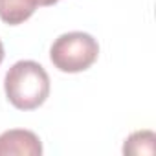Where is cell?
I'll use <instances>...</instances> for the list:
<instances>
[{
	"label": "cell",
	"instance_id": "6da1fadb",
	"mask_svg": "<svg viewBox=\"0 0 156 156\" xmlns=\"http://www.w3.org/2000/svg\"><path fill=\"white\" fill-rule=\"evenodd\" d=\"M4 90L15 108L33 110L50 96V77L39 62L19 61L6 73Z\"/></svg>",
	"mask_w": 156,
	"mask_h": 156
},
{
	"label": "cell",
	"instance_id": "7a4b0ae2",
	"mask_svg": "<svg viewBox=\"0 0 156 156\" xmlns=\"http://www.w3.org/2000/svg\"><path fill=\"white\" fill-rule=\"evenodd\" d=\"M99 55L98 41L85 31H70L57 37L50 48V59L53 66L66 73H77L88 70Z\"/></svg>",
	"mask_w": 156,
	"mask_h": 156
},
{
	"label": "cell",
	"instance_id": "3957f363",
	"mask_svg": "<svg viewBox=\"0 0 156 156\" xmlns=\"http://www.w3.org/2000/svg\"><path fill=\"white\" fill-rule=\"evenodd\" d=\"M41 156L42 143L31 130L11 129L0 134V156Z\"/></svg>",
	"mask_w": 156,
	"mask_h": 156
},
{
	"label": "cell",
	"instance_id": "277c9868",
	"mask_svg": "<svg viewBox=\"0 0 156 156\" xmlns=\"http://www.w3.org/2000/svg\"><path fill=\"white\" fill-rule=\"evenodd\" d=\"M39 6V0H0V20L17 26L28 20Z\"/></svg>",
	"mask_w": 156,
	"mask_h": 156
},
{
	"label": "cell",
	"instance_id": "5b68a950",
	"mask_svg": "<svg viewBox=\"0 0 156 156\" xmlns=\"http://www.w3.org/2000/svg\"><path fill=\"white\" fill-rule=\"evenodd\" d=\"M154 141H156V136L152 130H138L125 140L123 152L125 154H149V156H152L154 154Z\"/></svg>",
	"mask_w": 156,
	"mask_h": 156
},
{
	"label": "cell",
	"instance_id": "8992f818",
	"mask_svg": "<svg viewBox=\"0 0 156 156\" xmlns=\"http://www.w3.org/2000/svg\"><path fill=\"white\" fill-rule=\"evenodd\" d=\"M57 2H59V0H39V6H53Z\"/></svg>",
	"mask_w": 156,
	"mask_h": 156
},
{
	"label": "cell",
	"instance_id": "52a82bcc",
	"mask_svg": "<svg viewBox=\"0 0 156 156\" xmlns=\"http://www.w3.org/2000/svg\"><path fill=\"white\" fill-rule=\"evenodd\" d=\"M2 61H4V44L0 41V64H2Z\"/></svg>",
	"mask_w": 156,
	"mask_h": 156
}]
</instances>
